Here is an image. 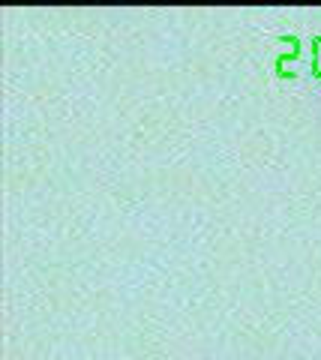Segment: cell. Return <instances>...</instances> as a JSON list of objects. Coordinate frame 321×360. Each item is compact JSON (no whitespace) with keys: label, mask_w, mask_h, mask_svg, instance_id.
I'll return each instance as SVG.
<instances>
[]
</instances>
